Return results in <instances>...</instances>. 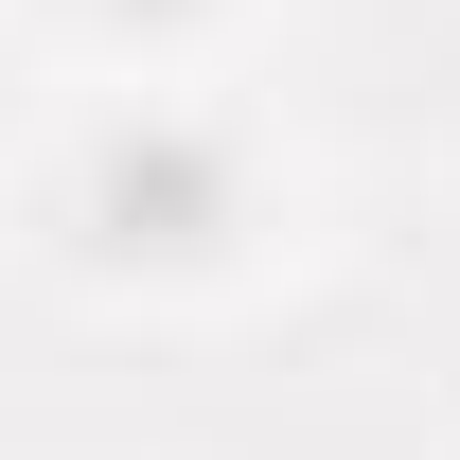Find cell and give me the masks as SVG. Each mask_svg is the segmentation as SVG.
Here are the masks:
<instances>
[{"instance_id":"1","label":"cell","mask_w":460,"mask_h":460,"mask_svg":"<svg viewBox=\"0 0 460 460\" xmlns=\"http://www.w3.org/2000/svg\"><path fill=\"white\" fill-rule=\"evenodd\" d=\"M71 230H89L107 266H195V248H230V142L177 124V107L107 124L89 177H71Z\"/></svg>"},{"instance_id":"2","label":"cell","mask_w":460,"mask_h":460,"mask_svg":"<svg viewBox=\"0 0 460 460\" xmlns=\"http://www.w3.org/2000/svg\"><path fill=\"white\" fill-rule=\"evenodd\" d=\"M89 18H195V0H89Z\"/></svg>"}]
</instances>
